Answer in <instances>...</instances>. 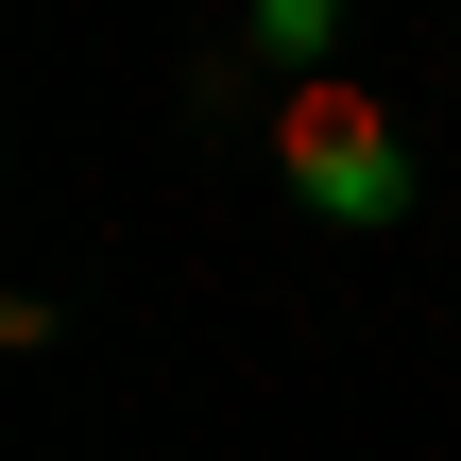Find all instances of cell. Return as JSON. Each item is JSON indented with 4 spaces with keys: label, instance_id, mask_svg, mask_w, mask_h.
Returning <instances> with one entry per match:
<instances>
[{
    "label": "cell",
    "instance_id": "cell-1",
    "mask_svg": "<svg viewBox=\"0 0 461 461\" xmlns=\"http://www.w3.org/2000/svg\"><path fill=\"white\" fill-rule=\"evenodd\" d=\"M274 188H291L308 222H342V240L411 222V137H393V103H376L359 68H291V86H274Z\"/></svg>",
    "mask_w": 461,
    "mask_h": 461
},
{
    "label": "cell",
    "instance_id": "cell-2",
    "mask_svg": "<svg viewBox=\"0 0 461 461\" xmlns=\"http://www.w3.org/2000/svg\"><path fill=\"white\" fill-rule=\"evenodd\" d=\"M240 34H257L274 68H325V51H342V0H240Z\"/></svg>",
    "mask_w": 461,
    "mask_h": 461
}]
</instances>
